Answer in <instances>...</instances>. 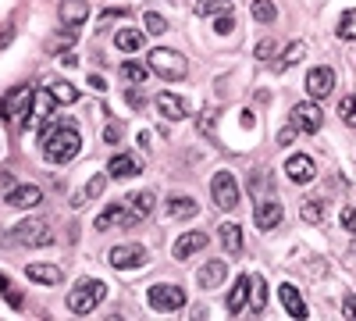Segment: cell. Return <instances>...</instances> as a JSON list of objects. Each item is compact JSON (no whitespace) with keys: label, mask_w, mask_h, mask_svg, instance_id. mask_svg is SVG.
I'll return each mask as SVG.
<instances>
[{"label":"cell","mask_w":356,"mask_h":321,"mask_svg":"<svg viewBox=\"0 0 356 321\" xmlns=\"http://www.w3.org/2000/svg\"><path fill=\"white\" fill-rule=\"evenodd\" d=\"M154 208H157V196L154 193H132V196H125V200H118V203H107V211H100L97 214V228L100 232H107V228H132V225H139V221H146L154 214Z\"/></svg>","instance_id":"6da1fadb"},{"label":"cell","mask_w":356,"mask_h":321,"mask_svg":"<svg viewBox=\"0 0 356 321\" xmlns=\"http://www.w3.org/2000/svg\"><path fill=\"white\" fill-rule=\"evenodd\" d=\"M40 147H43V157H47L50 164H68V161L79 157V150H82V132H79L75 125H68V122L50 125V129L40 136Z\"/></svg>","instance_id":"7a4b0ae2"},{"label":"cell","mask_w":356,"mask_h":321,"mask_svg":"<svg viewBox=\"0 0 356 321\" xmlns=\"http://www.w3.org/2000/svg\"><path fill=\"white\" fill-rule=\"evenodd\" d=\"M104 297H107V285H104L100 279H82L72 293H68V311H72V314H93Z\"/></svg>","instance_id":"3957f363"},{"label":"cell","mask_w":356,"mask_h":321,"mask_svg":"<svg viewBox=\"0 0 356 321\" xmlns=\"http://www.w3.org/2000/svg\"><path fill=\"white\" fill-rule=\"evenodd\" d=\"M146 61H150V72H157L161 79H186V72H189L186 57L178 50H168V47H157Z\"/></svg>","instance_id":"277c9868"},{"label":"cell","mask_w":356,"mask_h":321,"mask_svg":"<svg viewBox=\"0 0 356 321\" xmlns=\"http://www.w3.org/2000/svg\"><path fill=\"white\" fill-rule=\"evenodd\" d=\"M211 200H214V208H221V211L239 208V182H235L232 171H218L211 179Z\"/></svg>","instance_id":"5b68a950"},{"label":"cell","mask_w":356,"mask_h":321,"mask_svg":"<svg viewBox=\"0 0 356 321\" xmlns=\"http://www.w3.org/2000/svg\"><path fill=\"white\" fill-rule=\"evenodd\" d=\"M4 104H8V118H11L18 129H25V125H29V118H33L36 90H33V86H18V90H15Z\"/></svg>","instance_id":"8992f818"},{"label":"cell","mask_w":356,"mask_h":321,"mask_svg":"<svg viewBox=\"0 0 356 321\" xmlns=\"http://www.w3.org/2000/svg\"><path fill=\"white\" fill-rule=\"evenodd\" d=\"M54 236H50V221L47 218H25L15 225V243L22 246H47Z\"/></svg>","instance_id":"52a82bcc"},{"label":"cell","mask_w":356,"mask_h":321,"mask_svg":"<svg viewBox=\"0 0 356 321\" xmlns=\"http://www.w3.org/2000/svg\"><path fill=\"white\" fill-rule=\"evenodd\" d=\"M107 260H111V268H118V272L143 268L146 265V246H139V243H118V246H111Z\"/></svg>","instance_id":"ba28073f"},{"label":"cell","mask_w":356,"mask_h":321,"mask_svg":"<svg viewBox=\"0 0 356 321\" xmlns=\"http://www.w3.org/2000/svg\"><path fill=\"white\" fill-rule=\"evenodd\" d=\"M146 300H150L154 311H178V307H186V289L182 285H150V293H146Z\"/></svg>","instance_id":"9c48e42d"},{"label":"cell","mask_w":356,"mask_h":321,"mask_svg":"<svg viewBox=\"0 0 356 321\" xmlns=\"http://www.w3.org/2000/svg\"><path fill=\"white\" fill-rule=\"evenodd\" d=\"M289 118H292V129H296V132H321L324 111H321L314 100H307V104H296Z\"/></svg>","instance_id":"30bf717a"},{"label":"cell","mask_w":356,"mask_h":321,"mask_svg":"<svg viewBox=\"0 0 356 321\" xmlns=\"http://www.w3.org/2000/svg\"><path fill=\"white\" fill-rule=\"evenodd\" d=\"M307 90H310V97L314 100H324L332 90H335V72L328 68V65H317V68H310V75H307Z\"/></svg>","instance_id":"8fae6325"},{"label":"cell","mask_w":356,"mask_h":321,"mask_svg":"<svg viewBox=\"0 0 356 321\" xmlns=\"http://www.w3.org/2000/svg\"><path fill=\"white\" fill-rule=\"evenodd\" d=\"M285 175L296 182V186H307V182H314V175H317V164L307 157V154H292L289 161H285Z\"/></svg>","instance_id":"7c38bea8"},{"label":"cell","mask_w":356,"mask_h":321,"mask_svg":"<svg viewBox=\"0 0 356 321\" xmlns=\"http://www.w3.org/2000/svg\"><path fill=\"white\" fill-rule=\"evenodd\" d=\"M282 218H285V211H282V203H278V200H260V203H257V211H253V221H257V228H264V232L278 228Z\"/></svg>","instance_id":"4fadbf2b"},{"label":"cell","mask_w":356,"mask_h":321,"mask_svg":"<svg viewBox=\"0 0 356 321\" xmlns=\"http://www.w3.org/2000/svg\"><path fill=\"white\" fill-rule=\"evenodd\" d=\"M4 203H8V208H18V211L36 208V203H43V189L40 186H15V189H8Z\"/></svg>","instance_id":"5bb4252c"},{"label":"cell","mask_w":356,"mask_h":321,"mask_svg":"<svg viewBox=\"0 0 356 321\" xmlns=\"http://www.w3.org/2000/svg\"><path fill=\"white\" fill-rule=\"evenodd\" d=\"M250 285H253L250 275H239V279H235L232 293H228V314H243V311H246V304H250Z\"/></svg>","instance_id":"9a60e30c"},{"label":"cell","mask_w":356,"mask_h":321,"mask_svg":"<svg viewBox=\"0 0 356 321\" xmlns=\"http://www.w3.org/2000/svg\"><path fill=\"white\" fill-rule=\"evenodd\" d=\"M207 243H211V236H207V232H186L182 240L175 243V260H189L196 250H203Z\"/></svg>","instance_id":"2e32d148"},{"label":"cell","mask_w":356,"mask_h":321,"mask_svg":"<svg viewBox=\"0 0 356 321\" xmlns=\"http://www.w3.org/2000/svg\"><path fill=\"white\" fill-rule=\"evenodd\" d=\"M157 111L164 114V118L168 122H182L186 118V100L182 97H178V93H157Z\"/></svg>","instance_id":"e0dca14e"},{"label":"cell","mask_w":356,"mask_h":321,"mask_svg":"<svg viewBox=\"0 0 356 321\" xmlns=\"http://www.w3.org/2000/svg\"><path fill=\"white\" fill-rule=\"evenodd\" d=\"M57 15H61V22H65V25L79 29V25L89 18V4H86V0H61V8H57Z\"/></svg>","instance_id":"ac0fdd59"},{"label":"cell","mask_w":356,"mask_h":321,"mask_svg":"<svg viewBox=\"0 0 356 321\" xmlns=\"http://www.w3.org/2000/svg\"><path fill=\"white\" fill-rule=\"evenodd\" d=\"M107 175L111 179H132V175H139V161L129 157V154H114L107 161Z\"/></svg>","instance_id":"d6986e66"},{"label":"cell","mask_w":356,"mask_h":321,"mask_svg":"<svg viewBox=\"0 0 356 321\" xmlns=\"http://www.w3.org/2000/svg\"><path fill=\"white\" fill-rule=\"evenodd\" d=\"M225 275H228V265H225V260H211V265L200 268L196 282H200L203 289H218V285L225 282Z\"/></svg>","instance_id":"ffe728a7"},{"label":"cell","mask_w":356,"mask_h":321,"mask_svg":"<svg viewBox=\"0 0 356 321\" xmlns=\"http://www.w3.org/2000/svg\"><path fill=\"white\" fill-rule=\"evenodd\" d=\"M282 304H285V311H289V318H307V304H303V297L296 293V285L292 282H282Z\"/></svg>","instance_id":"44dd1931"},{"label":"cell","mask_w":356,"mask_h":321,"mask_svg":"<svg viewBox=\"0 0 356 321\" xmlns=\"http://www.w3.org/2000/svg\"><path fill=\"white\" fill-rule=\"evenodd\" d=\"M25 275L33 279V282H43V285H57V282L65 279V272L57 268V265H29Z\"/></svg>","instance_id":"7402d4cb"},{"label":"cell","mask_w":356,"mask_h":321,"mask_svg":"<svg viewBox=\"0 0 356 321\" xmlns=\"http://www.w3.org/2000/svg\"><path fill=\"white\" fill-rule=\"evenodd\" d=\"M114 43H118V50L136 54V50L143 47V33H136L132 25H125V29H118V33H114Z\"/></svg>","instance_id":"603a6c76"},{"label":"cell","mask_w":356,"mask_h":321,"mask_svg":"<svg viewBox=\"0 0 356 321\" xmlns=\"http://www.w3.org/2000/svg\"><path fill=\"white\" fill-rule=\"evenodd\" d=\"M200 208H196V200L193 196H171L168 200V214L171 218H193Z\"/></svg>","instance_id":"cb8c5ba5"},{"label":"cell","mask_w":356,"mask_h":321,"mask_svg":"<svg viewBox=\"0 0 356 321\" xmlns=\"http://www.w3.org/2000/svg\"><path fill=\"white\" fill-rule=\"evenodd\" d=\"M221 243H225V250L228 253H243V228L239 225H221Z\"/></svg>","instance_id":"d4e9b609"},{"label":"cell","mask_w":356,"mask_h":321,"mask_svg":"<svg viewBox=\"0 0 356 321\" xmlns=\"http://www.w3.org/2000/svg\"><path fill=\"white\" fill-rule=\"evenodd\" d=\"M50 97H54L57 104H75V100H79V90H75L72 82H54V86H50Z\"/></svg>","instance_id":"484cf974"},{"label":"cell","mask_w":356,"mask_h":321,"mask_svg":"<svg viewBox=\"0 0 356 321\" xmlns=\"http://www.w3.org/2000/svg\"><path fill=\"white\" fill-rule=\"evenodd\" d=\"M264 304H267V285H264V279H253V285H250V311L260 314Z\"/></svg>","instance_id":"4316f807"},{"label":"cell","mask_w":356,"mask_h":321,"mask_svg":"<svg viewBox=\"0 0 356 321\" xmlns=\"http://www.w3.org/2000/svg\"><path fill=\"white\" fill-rule=\"evenodd\" d=\"M146 75H150V68L139 65V61H125V65H122V79H125V82H143Z\"/></svg>","instance_id":"83f0119b"},{"label":"cell","mask_w":356,"mask_h":321,"mask_svg":"<svg viewBox=\"0 0 356 321\" xmlns=\"http://www.w3.org/2000/svg\"><path fill=\"white\" fill-rule=\"evenodd\" d=\"M300 214H303V221L317 225V221H324V203L321 200H307L303 208H300Z\"/></svg>","instance_id":"f1b7e54d"},{"label":"cell","mask_w":356,"mask_h":321,"mask_svg":"<svg viewBox=\"0 0 356 321\" xmlns=\"http://www.w3.org/2000/svg\"><path fill=\"white\" fill-rule=\"evenodd\" d=\"M253 18L257 22H275L278 18V8L271 4V0H257V4H253Z\"/></svg>","instance_id":"f546056e"},{"label":"cell","mask_w":356,"mask_h":321,"mask_svg":"<svg viewBox=\"0 0 356 321\" xmlns=\"http://www.w3.org/2000/svg\"><path fill=\"white\" fill-rule=\"evenodd\" d=\"M339 36H342V40H356V8H349V11L342 15V22H339Z\"/></svg>","instance_id":"4dcf8cb0"},{"label":"cell","mask_w":356,"mask_h":321,"mask_svg":"<svg viewBox=\"0 0 356 321\" xmlns=\"http://www.w3.org/2000/svg\"><path fill=\"white\" fill-rule=\"evenodd\" d=\"M339 114H342V122L356 129V93H349L342 104H339Z\"/></svg>","instance_id":"1f68e13d"},{"label":"cell","mask_w":356,"mask_h":321,"mask_svg":"<svg viewBox=\"0 0 356 321\" xmlns=\"http://www.w3.org/2000/svg\"><path fill=\"white\" fill-rule=\"evenodd\" d=\"M303 54H307V50H303V43H292V47H289V50L282 54V61H278V68H292L296 61H303Z\"/></svg>","instance_id":"d6a6232c"},{"label":"cell","mask_w":356,"mask_h":321,"mask_svg":"<svg viewBox=\"0 0 356 321\" xmlns=\"http://www.w3.org/2000/svg\"><path fill=\"white\" fill-rule=\"evenodd\" d=\"M143 22H146V33H154V36H161L164 29H168V22H164L157 11H146V18H143Z\"/></svg>","instance_id":"836d02e7"},{"label":"cell","mask_w":356,"mask_h":321,"mask_svg":"<svg viewBox=\"0 0 356 321\" xmlns=\"http://www.w3.org/2000/svg\"><path fill=\"white\" fill-rule=\"evenodd\" d=\"M104 189H107V175H93L86 186V196H104Z\"/></svg>","instance_id":"e575fe53"},{"label":"cell","mask_w":356,"mask_h":321,"mask_svg":"<svg viewBox=\"0 0 356 321\" xmlns=\"http://www.w3.org/2000/svg\"><path fill=\"white\" fill-rule=\"evenodd\" d=\"M214 11H228V0H203L200 15H214Z\"/></svg>","instance_id":"d590c367"},{"label":"cell","mask_w":356,"mask_h":321,"mask_svg":"<svg viewBox=\"0 0 356 321\" xmlns=\"http://www.w3.org/2000/svg\"><path fill=\"white\" fill-rule=\"evenodd\" d=\"M278 54V43L275 40H264L260 47H257V57H260V61H267V57H275Z\"/></svg>","instance_id":"8d00e7d4"},{"label":"cell","mask_w":356,"mask_h":321,"mask_svg":"<svg viewBox=\"0 0 356 321\" xmlns=\"http://www.w3.org/2000/svg\"><path fill=\"white\" fill-rule=\"evenodd\" d=\"M342 225L349 232H356V208H342Z\"/></svg>","instance_id":"74e56055"},{"label":"cell","mask_w":356,"mask_h":321,"mask_svg":"<svg viewBox=\"0 0 356 321\" xmlns=\"http://www.w3.org/2000/svg\"><path fill=\"white\" fill-rule=\"evenodd\" d=\"M342 314H346V318H353V321H356V297H353V293H349V297H346V300H342Z\"/></svg>","instance_id":"f35d334b"},{"label":"cell","mask_w":356,"mask_h":321,"mask_svg":"<svg viewBox=\"0 0 356 321\" xmlns=\"http://www.w3.org/2000/svg\"><path fill=\"white\" fill-rule=\"evenodd\" d=\"M214 33H232V15H225V18L214 22Z\"/></svg>","instance_id":"ab89813d"},{"label":"cell","mask_w":356,"mask_h":321,"mask_svg":"<svg viewBox=\"0 0 356 321\" xmlns=\"http://www.w3.org/2000/svg\"><path fill=\"white\" fill-rule=\"evenodd\" d=\"M4 297H8V304H11V307H22V297H18V293H11V285L4 289Z\"/></svg>","instance_id":"60d3db41"},{"label":"cell","mask_w":356,"mask_h":321,"mask_svg":"<svg viewBox=\"0 0 356 321\" xmlns=\"http://www.w3.org/2000/svg\"><path fill=\"white\" fill-rule=\"evenodd\" d=\"M89 86H93V90H107V86H104V79H100V75H89Z\"/></svg>","instance_id":"b9f144b4"},{"label":"cell","mask_w":356,"mask_h":321,"mask_svg":"<svg viewBox=\"0 0 356 321\" xmlns=\"http://www.w3.org/2000/svg\"><path fill=\"white\" fill-rule=\"evenodd\" d=\"M278 143L285 147V143H292V129H285V132H278Z\"/></svg>","instance_id":"7bdbcfd3"},{"label":"cell","mask_w":356,"mask_h":321,"mask_svg":"<svg viewBox=\"0 0 356 321\" xmlns=\"http://www.w3.org/2000/svg\"><path fill=\"white\" fill-rule=\"evenodd\" d=\"M0 289H8V279L4 275H0Z\"/></svg>","instance_id":"ee69618b"}]
</instances>
